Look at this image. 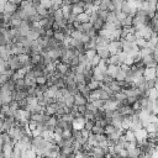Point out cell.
<instances>
[{"label": "cell", "instance_id": "cell-1", "mask_svg": "<svg viewBox=\"0 0 158 158\" xmlns=\"http://www.w3.org/2000/svg\"><path fill=\"white\" fill-rule=\"evenodd\" d=\"M107 48L110 51L111 54H117L120 52H122V48H121V41H111L109 44H107Z\"/></svg>", "mask_w": 158, "mask_h": 158}, {"label": "cell", "instance_id": "cell-2", "mask_svg": "<svg viewBox=\"0 0 158 158\" xmlns=\"http://www.w3.org/2000/svg\"><path fill=\"white\" fill-rule=\"evenodd\" d=\"M96 53H98V56H99L101 59H105V60H107V59L110 58V56H111V53H110L107 46L98 47V48H96Z\"/></svg>", "mask_w": 158, "mask_h": 158}, {"label": "cell", "instance_id": "cell-3", "mask_svg": "<svg viewBox=\"0 0 158 158\" xmlns=\"http://www.w3.org/2000/svg\"><path fill=\"white\" fill-rule=\"evenodd\" d=\"M90 154H91V158H105V157H106L104 149H102L101 147H99V146H94V147H91Z\"/></svg>", "mask_w": 158, "mask_h": 158}, {"label": "cell", "instance_id": "cell-4", "mask_svg": "<svg viewBox=\"0 0 158 158\" xmlns=\"http://www.w3.org/2000/svg\"><path fill=\"white\" fill-rule=\"evenodd\" d=\"M107 64H112V65L121 67V65H122V62H121L120 56H118V54H111L110 58L107 59Z\"/></svg>", "mask_w": 158, "mask_h": 158}, {"label": "cell", "instance_id": "cell-5", "mask_svg": "<svg viewBox=\"0 0 158 158\" xmlns=\"http://www.w3.org/2000/svg\"><path fill=\"white\" fill-rule=\"evenodd\" d=\"M101 85H102V81H99V80H95V79H91V80L86 84V86H88V89H89L90 91H94V90L100 89Z\"/></svg>", "mask_w": 158, "mask_h": 158}, {"label": "cell", "instance_id": "cell-6", "mask_svg": "<svg viewBox=\"0 0 158 158\" xmlns=\"http://www.w3.org/2000/svg\"><path fill=\"white\" fill-rule=\"evenodd\" d=\"M143 77L146 80L156 79V68H146L143 72Z\"/></svg>", "mask_w": 158, "mask_h": 158}, {"label": "cell", "instance_id": "cell-7", "mask_svg": "<svg viewBox=\"0 0 158 158\" xmlns=\"http://www.w3.org/2000/svg\"><path fill=\"white\" fill-rule=\"evenodd\" d=\"M64 105L68 107H73L75 106V96L72 94H67L64 95Z\"/></svg>", "mask_w": 158, "mask_h": 158}, {"label": "cell", "instance_id": "cell-8", "mask_svg": "<svg viewBox=\"0 0 158 158\" xmlns=\"http://www.w3.org/2000/svg\"><path fill=\"white\" fill-rule=\"evenodd\" d=\"M17 9H19V6H16L12 1H7L6 2V5H5V12H9L10 15H14L16 11H17Z\"/></svg>", "mask_w": 158, "mask_h": 158}, {"label": "cell", "instance_id": "cell-9", "mask_svg": "<svg viewBox=\"0 0 158 158\" xmlns=\"http://www.w3.org/2000/svg\"><path fill=\"white\" fill-rule=\"evenodd\" d=\"M88 102H89V100L85 96H83L81 94L75 95V106H86Z\"/></svg>", "mask_w": 158, "mask_h": 158}, {"label": "cell", "instance_id": "cell-10", "mask_svg": "<svg viewBox=\"0 0 158 158\" xmlns=\"http://www.w3.org/2000/svg\"><path fill=\"white\" fill-rule=\"evenodd\" d=\"M107 86H109V89L114 93V94H117V93H120V91H122V89L120 88V85H118V81L115 79V80H112L110 84H107Z\"/></svg>", "mask_w": 158, "mask_h": 158}, {"label": "cell", "instance_id": "cell-11", "mask_svg": "<svg viewBox=\"0 0 158 158\" xmlns=\"http://www.w3.org/2000/svg\"><path fill=\"white\" fill-rule=\"evenodd\" d=\"M123 136H125V138H126L127 142H137L136 136H135V132L131 131V130H126V131H123Z\"/></svg>", "mask_w": 158, "mask_h": 158}, {"label": "cell", "instance_id": "cell-12", "mask_svg": "<svg viewBox=\"0 0 158 158\" xmlns=\"http://www.w3.org/2000/svg\"><path fill=\"white\" fill-rule=\"evenodd\" d=\"M118 72H120V67L112 65V64H109V65H107V74H110L111 77L115 78V77L118 74Z\"/></svg>", "mask_w": 158, "mask_h": 158}, {"label": "cell", "instance_id": "cell-13", "mask_svg": "<svg viewBox=\"0 0 158 158\" xmlns=\"http://www.w3.org/2000/svg\"><path fill=\"white\" fill-rule=\"evenodd\" d=\"M77 21H79L80 23H85V22H90V15L86 12H81L77 16Z\"/></svg>", "mask_w": 158, "mask_h": 158}, {"label": "cell", "instance_id": "cell-14", "mask_svg": "<svg viewBox=\"0 0 158 158\" xmlns=\"http://www.w3.org/2000/svg\"><path fill=\"white\" fill-rule=\"evenodd\" d=\"M147 96H148V99L151 100V101H156L157 99H158V90L156 89V88H153V89H149L148 91H147Z\"/></svg>", "mask_w": 158, "mask_h": 158}, {"label": "cell", "instance_id": "cell-15", "mask_svg": "<svg viewBox=\"0 0 158 158\" xmlns=\"http://www.w3.org/2000/svg\"><path fill=\"white\" fill-rule=\"evenodd\" d=\"M53 38H54L57 42L60 43V42H64L67 37H65V35H64L62 31H54V32H53Z\"/></svg>", "mask_w": 158, "mask_h": 158}, {"label": "cell", "instance_id": "cell-16", "mask_svg": "<svg viewBox=\"0 0 158 158\" xmlns=\"http://www.w3.org/2000/svg\"><path fill=\"white\" fill-rule=\"evenodd\" d=\"M60 9H62V12H63L64 19H68L72 15V5H62Z\"/></svg>", "mask_w": 158, "mask_h": 158}, {"label": "cell", "instance_id": "cell-17", "mask_svg": "<svg viewBox=\"0 0 158 158\" xmlns=\"http://www.w3.org/2000/svg\"><path fill=\"white\" fill-rule=\"evenodd\" d=\"M111 5V0H101L100 5H99V9L100 11H107L109 12V7Z\"/></svg>", "mask_w": 158, "mask_h": 158}, {"label": "cell", "instance_id": "cell-18", "mask_svg": "<svg viewBox=\"0 0 158 158\" xmlns=\"http://www.w3.org/2000/svg\"><path fill=\"white\" fill-rule=\"evenodd\" d=\"M81 12H84V7L81 5H79V4H73L72 5V14H74V15L78 16Z\"/></svg>", "mask_w": 158, "mask_h": 158}, {"label": "cell", "instance_id": "cell-19", "mask_svg": "<svg viewBox=\"0 0 158 158\" xmlns=\"http://www.w3.org/2000/svg\"><path fill=\"white\" fill-rule=\"evenodd\" d=\"M131 10H132V6L130 5V2H128V1L122 2V5H121V11H122V12H125L126 15H130Z\"/></svg>", "mask_w": 158, "mask_h": 158}, {"label": "cell", "instance_id": "cell-20", "mask_svg": "<svg viewBox=\"0 0 158 158\" xmlns=\"http://www.w3.org/2000/svg\"><path fill=\"white\" fill-rule=\"evenodd\" d=\"M53 19H54V21H57V22H59V21H62L63 19H64V16H63V12H62V9L59 7V9H57L56 11H54V14H53Z\"/></svg>", "mask_w": 158, "mask_h": 158}, {"label": "cell", "instance_id": "cell-21", "mask_svg": "<svg viewBox=\"0 0 158 158\" xmlns=\"http://www.w3.org/2000/svg\"><path fill=\"white\" fill-rule=\"evenodd\" d=\"M22 158H38V157H37L36 152H35L32 148H30V149H27L26 152H23Z\"/></svg>", "mask_w": 158, "mask_h": 158}, {"label": "cell", "instance_id": "cell-22", "mask_svg": "<svg viewBox=\"0 0 158 158\" xmlns=\"http://www.w3.org/2000/svg\"><path fill=\"white\" fill-rule=\"evenodd\" d=\"M95 126V120H85V125H84V128L89 132H91L93 127Z\"/></svg>", "mask_w": 158, "mask_h": 158}, {"label": "cell", "instance_id": "cell-23", "mask_svg": "<svg viewBox=\"0 0 158 158\" xmlns=\"http://www.w3.org/2000/svg\"><path fill=\"white\" fill-rule=\"evenodd\" d=\"M91 133L93 135H105V128L100 127V126H94L93 130H91Z\"/></svg>", "mask_w": 158, "mask_h": 158}, {"label": "cell", "instance_id": "cell-24", "mask_svg": "<svg viewBox=\"0 0 158 158\" xmlns=\"http://www.w3.org/2000/svg\"><path fill=\"white\" fill-rule=\"evenodd\" d=\"M70 37H72L73 40H81V37H83V32L79 31V30H74V31H72Z\"/></svg>", "mask_w": 158, "mask_h": 158}, {"label": "cell", "instance_id": "cell-25", "mask_svg": "<svg viewBox=\"0 0 158 158\" xmlns=\"http://www.w3.org/2000/svg\"><path fill=\"white\" fill-rule=\"evenodd\" d=\"M96 54H98V53H96V49H94V48H89V49H86V52H85V56L88 57L89 60H91Z\"/></svg>", "mask_w": 158, "mask_h": 158}, {"label": "cell", "instance_id": "cell-26", "mask_svg": "<svg viewBox=\"0 0 158 158\" xmlns=\"http://www.w3.org/2000/svg\"><path fill=\"white\" fill-rule=\"evenodd\" d=\"M112 80H115V78H114V77H111V75H110V74H107V73H105V74H104V77H102V83H104V84H106V85H107V84H110Z\"/></svg>", "mask_w": 158, "mask_h": 158}, {"label": "cell", "instance_id": "cell-27", "mask_svg": "<svg viewBox=\"0 0 158 158\" xmlns=\"http://www.w3.org/2000/svg\"><path fill=\"white\" fill-rule=\"evenodd\" d=\"M60 120L67 121V122H72V123H73V121H74V116H73L72 114H64V115L60 116Z\"/></svg>", "mask_w": 158, "mask_h": 158}, {"label": "cell", "instance_id": "cell-28", "mask_svg": "<svg viewBox=\"0 0 158 158\" xmlns=\"http://www.w3.org/2000/svg\"><path fill=\"white\" fill-rule=\"evenodd\" d=\"M100 60H101V58H100V57L96 54V56H95V57H94V58L90 60V65H91L93 68H95V67H98V65H99Z\"/></svg>", "mask_w": 158, "mask_h": 158}, {"label": "cell", "instance_id": "cell-29", "mask_svg": "<svg viewBox=\"0 0 158 158\" xmlns=\"http://www.w3.org/2000/svg\"><path fill=\"white\" fill-rule=\"evenodd\" d=\"M47 81H48V79L46 78V77H38L37 78V85H43V84H47Z\"/></svg>", "mask_w": 158, "mask_h": 158}, {"label": "cell", "instance_id": "cell-30", "mask_svg": "<svg viewBox=\"0 0 158 158\" xmlns=\"http://www.w3.org/2000/svg\"><path fill=\"white\" fill-rule=\"evenodd\" d=\"M2 125H4V117H1V116H0V130H1Z\"/></svg>", "mask_w": 158, "mask_h": 158}, {"label": "cell", "instance_id": "cell-31", "mask_svg": "<svg viewBox=\"0 0 158 158\" xmlns=\"http://www.w3.org/2000/svg\"><path fill=\"white\" fill-rule=\"evenodd\" d=\"M143 158H153V156H152V154H144Z\"/></svg>", "mask_w": 158, "mask_h": 158}, {"label": "cell", "instance_id": "cell-32", "mask_svg": "<svg viewBox=\"0 0 158 158\" xmlns=\"http://www.w3.org/2000/svg\"><path fill=\"white\" fill-rule=\"evenodd\" d=\"M154 88L158 90V80H157V79H156V85H154Z\"/></svg>", "mask_w": 158, "mask_h": 158}, {"label": "cell", "instance_id": "cell-33", "mask_svg": "<svg viewBox=\"0 0 158 158\" xmlns=\"http://www.w3.org/2000/svg\"><path fill=\"white\" fill-rule=\"evenodd\" d=\"M156 12H158V0H157V4H156Z\"/></svg>", "mask_w": 158, "mask_h": 158}, {"label": "cell", "instance_id": "cell-34", "mask_svg": "<svg viewBox=\"0 0 158 158\" xmlns=\"http://www.w3.org/2000/svg\"><path fill=\"white\" fill-rule=\"evenodd\" d=\"M154 105H156V106H158V99H157V100L154 101Z\"/></svg>", "mask_w": 158, "mask_h": 158}]
</instances>
